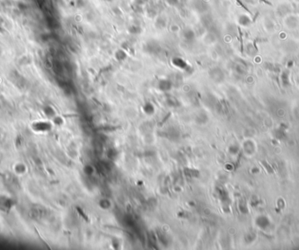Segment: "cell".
I'll return each instance as SVG.
<instances>
[{"label": "cell", "mask_w": 299, "mask_h": 250, "mask_svg": "<svg viewBox=\"0 0 299 250\" xmlns=\"http://www.w3.org/2000/svg\"><path fill=\"white\" fill-rule=\"evenodd\" d=\"M156 26L159 28H164L166 26V22H165V19H163L161 18H158L157 19V22H156Z\"/></svg>", "instance_id": "obj_4"}, {"label": "cell", "mask_w": 299, "mask_h": 250, "mask_svg": "<svg viewBox=\"0 0 299 250\" xmlns=\"http://www.w3.org/2000/svg\"><path fill=\"white\" fill-rule=\"evenodd\" d=\"M239 23L242 25V26H248L250 23H251V20L249 18V17H248L247 15H241L239 17Z\"/></svg>", "instance_id": "obj_1"}, {"label": "cell", "mask_w": 299, "mask_h": 250, "mask_svg": "<svg viewBox=\"0 0 299 250\" xmlns=\"http://www.w3.org/2000/svg\"><path fill=\"white\" fill-rule=\"evenodd\" d=\"M167 2L170 5H173V6L179 4V0H167Z\"/></svg>", "instance_id": "obj_6"}, {"label": "cell", "mask_w": 299, "mask_h": 250, "mask_svg": "<svg viewBox=\"0 0 299 250\" xmlns=\"http://www.w3.org/2000/svg\"><path fill=\"white\" fill-rule=\"evenodd\" d=\"M115 56H116V58H117V59H124V58L126 57V54H125L123 51H122V50H119V51H117V52H116V54H115Z\"/></svg>", "instance_id": "obj_5"}, {"label": "cell", "mask_w": 299, "mask_h": 250, "mask_svg": "<svg viewBox=\"0 0 299 250\" xmlns=\"http://www.w3.org/2000/svg\"><path fill=\"white\" fill-rule=\"evenodd\" d=\"M129 32L131 34H140V33L142 32V28H141L139 26L133 25V26H129Z\"/></svg>", "instance_id": "obj_3"}, {"label": "cell", "mask_w": 299, "mask_h": 250, "mask_svg": "<svg viewBox=\"0 0 299 250\" xmlns=\"http://www.w3.org/2000/svg\"><path fill=\"white\" fill-rule=\"evenodd\" d=\"M104 1H112V0H104Z\"/></svg>", "instance_id": "obj_7"}, {"label": "cell", "mask_w": 299, "mask_h": 250, "mask_svg": "<svg viewBox=\"0 0 299 250\" xmlns=\"http://www.w3.org/2000/svg\"><path fill=\"white\" fill-rule=\"evenodd\" d=\"M183 36H184V38H185V40H192L194 39L195 34H194V32H193L192 30L186 29L185 32H184Z\"/></svg>", "instance_id": "obj_2"}]
</instances>
